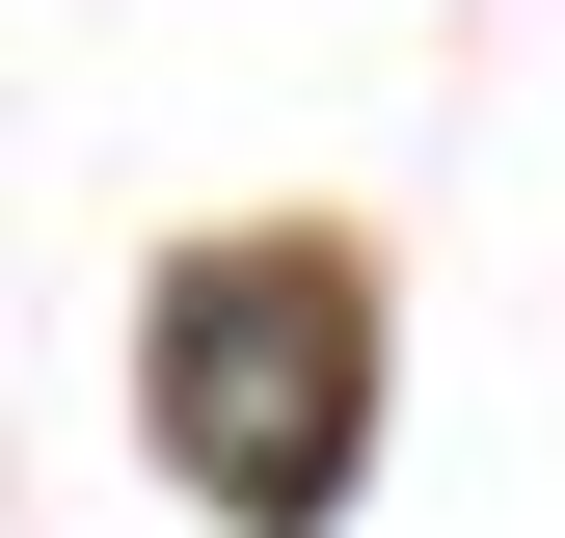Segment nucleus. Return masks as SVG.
<instances>
[{"instance_id":"f257e3e1","label":"nucleus","mask_w":565,"mask_h":538,"mask_svg":"<svg viewBox=\"0 0 565 538\" xmlns=\"http://www.w3.org/2000/svg\"><path fill=\"white\" fill-rule=\"evenodd\" d=\"M135 377H162V458L243 538H323L350 458H377V269H350V243H189Z\"/></svg>"}]
</instances>
